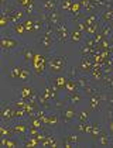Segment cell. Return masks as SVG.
<instances>
[{
	"mask_svg": "<svg viewBox=\"0 0 113 148\" xmlns=\"http://www.w3.org/2000/svg\"><path fill=\"white\" fill-rule=\"evenodd\" d=\"M37 92L34 89L33 86H30V85H24L20 88V99H24V100H35L37 99Z\"/></svg>",
	"mask_w": 113,
	"mask_h": 148,
	"instance_id": "obj_9",
	"label": "cell"
},
{
	"mask_svg": "<svg viewBox=\"0 0 113 148\" xmlns=\"http://www.w3.org/2000/svg\"><path fill=\"white\" fill-rule=\"evenodd\" d=\"M102 23V21H101ZM99 34L103 37V38H107V40H112L113 37V27L109 23H102L99 24Z\"/></svg>",
	"mask_w": 113,
	"mask_h": 148,
	"instance_id": "obj_15",
	"label": "cell"
},
{
	"mask_svg": "<svg viewBox=\"0 0 113 148\" xmlns=\"http://www.w3.org/2000/svg\"><path fill=\"white\" fill-rule=\"evenodd\" d=\"M40 1H41V3H44V1H47V0H40Z\"/></svg>",
	"mask_w": 113,
	"mask_h": 148,
	"instance_id": "obj_47",
	"label": "cell"
},
{
	"mask_svg": "<svg viewBox=\"0 0 113 148\" xmlns=\"http://www.w3.org/2000/svg\"><path fill=\"white\" fill-rule=\"evenodd\" d=\"M112 44H113V37H112Z\"/></svg>",
	"mask_w": 113,
	"mask_h": 148,
	"instance_id": "obj_49",
	"label": "cell"
},
{
	"mask_svg": "<svg viewBox=\"0 0 113 148\" xmlns=\"http://www.w3.org/2000/svg\"><path fill=\"white\" fill-rule=\"evenodd\" d=\"M76 110H75V107L72 106V104H68V106H64L61 110H59V117H61V120H62V123L67 125H71L74 123V120L76 119Z\"/></svg>",
	"mask_w": 113,
	"mask_h": 148,
	"instance_id": "obj_3",
	"label": "cell"
},
{
	"mask_svg": "<svg viewBox=\"0 0 113 148\" xmlns=\"http://www.w3.org/2000/svg\"><path fill=\"white\" fill-rule=\"evenodd\" d=\"M109 147H113V140L110 141V144H109Z\"/></svg>",
	"mask_w": 113,
	"mask_h": 148,
	"instance_id": "obj_46",
	"label": "cell"
},
{
	"mask_svg": "<svg viewBox=\"0 0 113 148\" xmlns=\"http://www.w3.org/2000/svg\"><path fill=\"white\" fill-rule=\"evenodd\" d=\"M75 80H76V83H78V86L81 88V89H83V88H85V86H86V85L89 83V80L86 79L85 76H81V75H79V76H78V78H76Z\"/></svg>",
	"mask_w": 113,
	"mask_h": 148,
	"instance_id": "obj_37",
	"label": "cell"
},
{
	"mask_svg": "<svg viewBox=\"0 0 113 148\" xmlns=\"http://www.w3.org/2000/svg\"><path fill=\"white\" fill-rule=\"evenodd\" d=\"M90 113H92L90 109H83L82 112H79L78 116H76L78 121L79 123H89L90 121Z\"/></svg>",
	"mask_w": 113,
	"mask_h": 148,
	"instance_id": "obj_23",
	"label": "cell"
},
{
	"mask_svg": "<svg viewBox=\"0 0 113 148\" xmlns=\"http://www.w3.org/2000/svg\"><path fill=\"white\" fill-rule=\"evenodd\" d=\"M16 1V4L19 6V7H21L24 13H25V16H31L35 10V4H34V0H14Z\"/></svg>",
	"mask_w": 113,
	"mask_h": 148,
	"instance_id": "obj_10",
	"label": "cell"
},
{
	"mask_svg": "<svg viewBox=\"0 0 113 148\" xmlns=\"http://www.w3.org/2000/svg\"><path fill=\"white\" fill-rule=\"evenodd\" d=\"M82 21H83L85 24L99 25V23H101V14H98V13H88V14L83 17Z\"/></svg>",
	"mask_w": 113,
	"mask_h": 148,
	"instance_id": "obj_18",
	"label": "cell"
},
{
	"mask_svg": "<svg viewBox=\"0 0 113 148\" xmlns=\"http://www.w3.org/2000/svg\"><path fill=\"white\" fill-rule=\"evenodd\" d=\"M107 99V95L106 93H99V95H95V96H90L89 97V109L92 112H99L102 109V102Z\"/></svg>",
	"mask_w": 113,
	"mask_h": 148,
	"instance_id": "obj_5",
	"label": "cell"
},
{
	"mask_svg": "<svg viewBox=\"0 0 113 148\" xmlns=\"http://www.w3.org/2000/svg\"><path fill=\"white\" fill-rule=\"evenodd\" d=\"M101 131H102V127L98 121H93V123L90 124V137L93 138L95 143H96V140H98L99 136H101Z\"/></svg>",
	"mask_w": 113,
	"mask_h": 148,
	"instance_id": "obj_20",
	"label": "cell"
},
{
	"mask_svg": "<svg viewBox=\"0 0 113 148\" xmlns=\"http://www.w3.org/2000/svg\"><path fill=\"white\" fill-rule=\"evenodd\" d=\"M68 76H62V75H57L55 78L51 79V83L54 85L57 90H65V85H67Z\"/></svg>",
	"mask_w": 113,
	"mask_h": 148,
	"instance_id": "obj_16",
	"label": "cell"
},
{
	"mask_svg": "<svg viewBox=\"0 0 113 148\" xmlns=\"http://www.w3.org/2000/svg\"><path fill=\"white\" fill-rule=\"evenodd\" d=\"M40 64H47L48 65V58L43 55V54H38V52H34V57L31 59V65H40Z\"/></svg>",
	"mask_w": 113,
	"mask_h": 148,
	"instance_id": "obj_27",
	"label": "cell"
},
{
	"mask_svg": "<svg viewBox=\"0 0 113 148\" xmlns=\"http://www.w3.org/2000/svg\"><path fill=\"white\" fill-rule=\"evenodd\" d=\"M47 21L51 23L52 25H57L62 21V17H61V13L58 12V9L52 10V12H48L47 13Z\"/></svg>",
	"mask_w": 113,
	"mask_h": 148,
	"instance_id": "obj_17",
	"label": "cell"
},
{
	"mask_svg": "<svg viewBox=\"0 0 113 148\" xmlns=\"http://www.w3.org/2000/svg\"><path fill=\"white\" fill-rule=\"evenodd\" d=\"M23 23H24V25H25V30H27V31L34 33V18H31V17L24 18V20H23Z\"/></svg>",
	"mask_w": 113,
	"mask_h": 148,
	"instance_id": "obj_34",
	"label": "cell"
},
{
	"mask_svg": "<svg viewBox=\"0 0 113 148\" xmlns=\"http://www.w3.org/2000/svg\"><path fill=\"white\" fill-rule=\"evenodd\" d=\"M83 34H85V33H82L78 27H75L74 30H71V41H72V42H82L83 38H85Z\"/></svg>",
	"mask_w": 113,
	"mask_h": 148,
	"instance_id": "obj_22",
	"label": "cell"
},
{
	"mask_svg": "<svg viewBox=\"0 0 113 148\" xmlns=\"http://www.w3.org/2000/svg\"><path fill=\"white\" fill-rule=\"evenodd\" d=\"M45 66H47V64L34 65V66H33L34 75H37V76H44V75H45Z\"/></svg>",
	"mask_w": 113,
	"mask_h": 148,
	"instance_id": "obj_31",
	"label": "cell"
},
{
	"mask_svg": "<svg viewBox=\"0 0 113 148\" xmlns=\"http://www.w3.org/2000/svg\"><path fill=\"white\" fill-rule=\"evenodd\" d=\"M64 138H65L67 141H69L71 144H74V145H76V144L79 143V137L76 136L75 133H65Z\"/></svg>",
	"mask_w": 113,
	"mask_h": 148,
	"instance_id": "obj_32",
	"label": "cell"
},
{
	"mask_svg": "<svg viewBox=\"0 0 113 148\" xmlns=\"http://www.w3.org/2000/svg\"><path fill=\"white\" fill-rule=\"evenodd\" d=\"M79 89L78 83L75 79H68L67 80V85H65V90L67 93H72V92H76Z\"/></svg>",
	"mask_w": 113,
	"mask_h": 148,
	"instance_id": "obj_28",
	"label": "cell"
},
{
	"mask_svg": "<svg viewBox=\"0 0 113 148\" xmlns=\"http://www.w3.org/2000/svg\"><path fill=\"white\" fill-rule=\"evenodd\" d=\"M107 131L110 136H113V120H109V123H107Z\"/></svg>",
	"mask_w": 113,
	"mask_h": 148,
	"instance_id": "obj_43",
	"label": "cell"
},
{
	"mask_svg": "<svg viewBox=\"0 0 113 148\" xmlns=\"http://www.w3.org/2000/svg\"><path fill=\"white\" fill-rule=\"evenodd\" d=\"M30 78H31V71H30V69H27V68H23V71H21V73H20V78H19V79L23 80V82H27Z\"/></svg>",
	"mask_w": 113,
	"mask_h": 148,
	"instance_id": "obj_35",
	"label": "cell"
},
{
	"mask_svg": "<svg viewBox=\"0 0 113 148\" xmlns=\"http://www.w3.org/2000/svg\"><path fill=\"white\" fill-rule=\"evenodd\" d=\"M11 127H13V131H14V134L16 136H20V137H27V131H28V128H30V123L27 121H16V123H11Z\"/></svg>",
	"mask_w": 113,
	"mask_h": 148,
	"instance_id": "obj_8",
	"label": "cell"
},
{
	"mask_svg": "<svg viewBox=\"0 0 113 148\" xmlns=\"http://www.w3.org/2000/svg\"><path fill=\"white\" fill-rule=\"evenodd\" d=\"M19 45H20V42L16 38H11V37L3 35L1 40H0V47H1L3 51H13V49L19 48Z\"/></svg>",
	"mask_w": 113,
	"mask_h": 148,
	"instance_id": "obj_6",
	"label": "cell"
},
{
	"mask_svg": "<svg viewBox=\"0 0 113 148\" xmlns=\"http://www.w3.org/2000/svg\"><path fill=\"white\" fill-rule=\"evenodd\" d=\"M14 110H16V107H11V106H4L3 107V110H1V120H3V123L9 124V123H13L16 120Z\"/></svg>",
	"mask_w": 113,
	"mask_h": 148,
	"instance_id": "obj_11",
	"label": "cell"
},
{
	"mask_svg": "<svg viewBox=\"0 0 113 148\" xmlns=\"http://www.w3.org/2000/svg\"><path fill=\"white\" fill-rule=\"evenodd\" d=\"M23 145V141H20L16 137H1V147L4 148H17Z\"/></svg>",
	"mask_w": 113,
	"mask_h": 148,
	"instance_id": "obj_13",
	"label": "cell"
},
{
	"mask_svg": "<svg viewBox=\"0 0 113 148\" xmlns=\"http://www.w3.org/2000/svg\"><path fill=\"white\" fill-rule=\"evenodd\" d=\"M110 25H112V27H113V21H112V23H110Z\"/></svg>",
	"mask_w": 113,
	"mask_h": 148,
	"instance_id": "obj_48",
	"label": "cell"
},
{
	"mask_svg": "<svg viewBox=\"0 0 113 148\" xmlns=\"http://www.w3.org/2000/svg\"><path fill=\"white\" fill-rule=\"evenodd\" d=\"M11 28H13V31H14L16 34H19V35H23L25 31H27V30H25V25H24L23 21L16 23V24H11Z\"/></svg>",
	"mask_w": 113,
	"mask_h": 148,
	"instance_id": "obj_29",
	"label": "cell"
},
{
	"mask_svg": "<svg viewBox=\"0 0 113 148\" xmlns=\"http://www.w3.org/2000/svg\"><path fill=\"white\" fill-rule=\"evenodd\" d=\"M55 38L61 44H65L68 41H71V30L68 28V25L65 24L64 20L55 25Z\"/></svg>",
	"mask_w": 113,
	"mask_h": 148,
	"instance_id": "obj_4",
	"label": "cell"
},
{
	"mask_svg": "<svg viewBox=\"0 0 113 148\" xmlns=\"http://www.w3.org/2000/svg\"><path fill=\"white\" fill-rule=\"evenodd\" d=\"M38 133H40L38 128H35V127H33V125H30V128H28V131H27V137H37Z\"/></svg>",
	"mask_w": 113,
	"mask_h": 148,
	"instance_id": "obj_41",
	"label": "cell"
},
{
	"mask_svg": "<svg viewBox=\"0 0 113 148\" xmlns=\"http://www.w3.org/2000/svg\"><path fill=\"white\" fill-rule=\"evenodd\" d=\"M78 76H79L78 68H71V71H69V75H68V79H76Z\"/></svg>",
	"mask_w": 113,
	"mask_h": 148,
	"instance_id": "obj_40",
	"label": "cell"
},
{
	"mask_svg": "<svg viewBox=\"0 0 113 148\" xmlns=\"http://www.w3.org/2000/svg\"><path fill=\"white\" fill-rule=\"evenodd\" d=\"M9 24H10L9 17H7L6 14H1V17H0V27H1V28H6Z\"/></svg>",
	"mask_w": 113,
	"mask_h": 148,
	"instance_id": "obj_39",
	"label": "cell"
},
{
	"mask_svg": "<svg viewBox=\"0 0 113 148\" xmlns=\"http://www.w3.org/2000/svg\"><path fill=\"white\" fill-rule=\"evenodd\" d=\"M59 7V3L58 0H47L43 3V12H52Z\"/></svg>",
	"mask_w": 113,
	"mask_h": 148,
	"instance_id": "obj_24",
	"label": "cell"
},
{
	"mask_svg": "<svg viewBox=\"0 0 113 148\" xmlns=\"http://www.w3.org/2000/svg\"><path fill=\"white\" fill-rule=\"evenodd\" d=\"M61 145H62V147H65V148H74V147H75L74 144H71V143H69V141H67L65 138H62V141H61Z\"/></svg>",
	"mask_w": 113,
	"mask_h": 148,
	"instance_id": "obj_42",
	"label": "cell"
},
{
	"mask_svg": "<svg viewBox=\"0 0 113 148\" xmlns=\"http://www.w3.org/2000/svg\"><path fill=\"white\" fill-rule=\"evenodd\" d=\"M107 119H109V120H113V109H109V112H107Z\"/></svg>",
	"mask_w": 113,
	"mask_h": 148,
	"instance_id": "obj_44",
	"label": "cell"
},
{
	"mask_svg": "<svg viewBox=\"0 0 113 148\" xmlns=\"http://www.w3.org/2000/svg\"><path fill=\"white\" fill-rule=\"evenodd\" d=\"M92 66H93V61H92V58L82 57L81 62H79L78 71L79 72H82L83 75H89L90 71H92Z\"/></svg>",
	"mask_w": 113,
	"mask_h": 148,
	"instance_id": "obj_12",
	"label": "cell"
},
{
	"mask_svg": "<svg viewBox=\"0 0 113 148\" xmlns=\"http://www.w3.org/2000/svg\"><path fill=\"white\" fill-rule=\"evenodd\" d=\"M37 117H40V120L44 123L45 127H50V128H55L58 127L59 124V116L57 113H44V109H40L38 112H37Z\"/></svg>",
	"mask_w": 113,
	"mask_h": 148,
	"instance_id": "obj_2",
	"label": "cell"
},
{
	"mask_svg": "<svg viewBox=\"0 0 113 148\" xmlns=\"http://www.w3.org/2000/svg\"><path fill=\"white\" fill-rule=\"evenodd\" d=\"M74 1H75V0H58V3H59V9L64 10V12H69V9L72 7Z\"/></svg>",
	"mask_w": 113,
	"mask_h": 148,
	"instance_id": "obj_30",
	"label": "cell"
},
{
	"mask_svg": "<svg viewBox=\"0 0 113 148\" xmlns=\"http://www.w3.org/2000/svg\"><path fill=\"white\" fill-rule=\"evenodd\" d=\"M14 117H16V120H24V119L28 117V116H27V113H25V110L16 109V110H14Z\"/></svg>",
	"mask_w": 113,
	"mask_h": 148,
	"instance_id": "obj_36",
	"label": "cell"
},
{
	"mask_svg": "<svg viewBox=\"0 0 113 148\" xmlns=\"http://www.w3.org/2000/svg\"><path fill=\"white\" fill-rule=\"evenodd\" d=\"M52 42H54V37H50L47 34H43L38 37V45L41 47L45 51H50L51 47H52Z\"/></svg>",
	"mask_w": 113,
	"mask_h": 148,
	"instance_id": "obj_14",
	"label": "cell"
},
{
	"mask_svg": "<svg viewBox=\"0 0 113 148\" xmlns=\"http://www.w3.org/2000/svg\"><path fill=\"white\" fill-rule=\"evenodd\" d=\"M33 57H34V51L31 49V48L25 47V48H24V54H23V59H24V62H31Z\"/></svg>",
	"mask_w": 113,
	"mask_h": 148,
	"instance_id": "obj_33",
	"label": "cell"
},
{
	"mask_svg": "<svg viewBox=\"0 0 113 148\" xmlns=\"http://www.w3.org/2000/svg\"><path fill=\"white\" fill-rule=\"evenodd\" d=\"M1 1V6H4V4H7V0H0Z\"/></svg>",
	"mask_w": 113,
	"mask_h": 148,
	"instance_id": "obj_45",
	"label": "cell"
},
{
	"mask_svg": "<svg viewBox=\"0 0 113 148\" xmlns=\"http://www.w3.org/2000/svg\"><path fill=\"white\" fill-rule=\"evenodd\" d=\"M67 102H69L71 104H72V106L79 104V103L82 102V95H81L78 90H76V92H72V93H68Z\"/></svg>",
	"mask_w": 113,
	"mask_h": 148,
	"instance_id": "obj_21",
	"label": "cell"
},
{
	"mask_svg": "<svg viewBox=\"0 0 113 148\" xmlns=\"http://www.w3.org/2000/svg\"><path fill=\"white\" fill-rule=\"evenodd\" d=\"M65 65H67V61L64 57H52L48 59L47 69L52 75H61L65 71Z\"/></svg>",
	"mask_w": 113,
	"mask_h": 148,
	"instance_id": "obj_1",
	"label": "cell"
},
{
	"mask_svg": "<svg viewBox=\"0 0 113 148\" xmlns=\"http://www.w3.org/2000/svg\"><path fill=\"white\" fill-rule=\"evenodd\" d=\"M96 144H98V145H101V147H109V144H110L109 131H106V130H103V128H102L101 136H99V138L96 140Z\"/></svg>",
	"mask_w": 113,
	"mask_h": 148,
	"instance_id": "obj_19",
	"label": "cell"
},
{
	"mask_svg": "<svg viewBox=\"0 0 113 148\" xmlns=\"http://www.w3.org/2000/svg\"><path fill=\"white\" fill-rule=\"evenodd\" d=\"M101 21L102 23H112L113 21V9H105L101 13Z\"/></svg>",
	"mask_w": 113,
	"mask_h": 148,
	"instance_id": "obj_25",
	"label": "cell"
},
{
	"mask_svg": "<svg viewBox=\"0 0 113 148\" xmlns=\"http://www.w3.org/2000/svg\"><path fill=\"white\" fill-rule=\"evenodd\" d=\"M14 107H16V109H21V110H25V107H27V100L20 99V100L14 102Z\"/></svg>",
	"mask_w": 113,
	"mask_h": 148,
	"instance_id": "obj_38",
	"label": "cell"
},
{
	"mask_svg": "<svg viewBox=\"0 0 113 148\" xmlns=\"http://www.w3.org/2000/svg\"><path fill=\"white\" fill-rule=\"evenodd\" d=\"M90 76V82H93V83H101L102 80H103V76H105V73H103V66H102L101 64H95L93 62V66H92V71H90L89 73Z\"/></svg>",
	"mask_w": 113,
	"mask_h": 148,
	"instance_id": "obj_7",
	"label": "cell"
},
{
	"mask_svg": "<svg viewBox=\"0 0 113 148\" xmlns=\"http://www.w3.org/2000/svg\"><path fill=\"white\" fill-rule=\"evenodd\" d=\"M21 71H23L21 65H19V64L13 65V66L10 68V71H9V78H10V79H19V78H20Z\"/></svg>",
	"mask_w": 113,
	"mask_h": 148,
	"instance_id": "obj_26",
	"label": "cell"
}]
</instances>
